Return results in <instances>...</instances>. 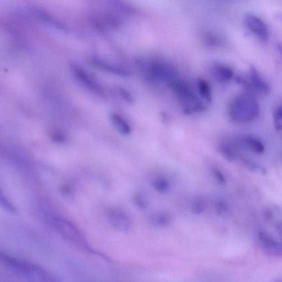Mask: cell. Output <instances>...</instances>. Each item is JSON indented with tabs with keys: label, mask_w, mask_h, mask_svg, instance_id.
Wrapping results in <instances>:
<instances>
[{
	"label": "cell",
	"mask_w": 282,
	"mask_h": 282,
	"mask_svg": "<svg viewBox=\"0 0 282 282\" xmlns=\"http://www.w3.org/2000/svg\"><path fill=\"white\" fill-rule=\"evenodd\" d=\"M230 116L233 122L238 124L251 122L260 115V107L254 96L248 94L236 96L230 106Z\"/></svg>",
	"instance_id": "1"
},
{
	"label": "cell",
	"mask_w": 282,
	"mask_h": 282,
	"mask_svg": "<svg viewBox=\"0 0 282 282\" xmlns=\"http://www.w3.org/2000/svg\"><path fill=\"white\" fill-rule=\"evenodd\" d=\"M1 260L4 264L12 272L26 278L36 281L56 280L51 274L38 266L2 253L1 254Z\"/></svg>",
	"instance_id": "2"
},
{
	"label": "cell",
	"mask_w": 282,
	"mask_h": 282,
	"mask_svg": "<svg viewBox=\"0 0 282 282\" xmlns=\"http://www.w3.org/2000/svg\"><path fill=\"white\" fill-rule=\"evenodd\" d=\"M138 65L141 72L150 80L165 82L170 86L178 80L176 70L170 63L159 60L141 61Z\"/></svg>",
	"instance_id": "3"
},
{
	"label": "cell",
	"mask_w": 282,
	"mask_h": 282,
	"mask_svg": "<svg viewBox=\"0 0 282 282\" xmlns=\"http://www.w3.org/2000/svg\"><path fill=\"white\" fill-rule=\"evenodd\" d=\"M170 86L176 95L181 109L186 115L204 112L206 108L204 103L195 95L190 86L185 82L176 80Z\"/></svg>",
	"instance_id": "4"
},
{
	"label": "cell",
	"mask_w": 282,
	"mask_h": 282,
	"mask_svg": "<svg viewBox=\"0 0 282 282\" xmlns=\"http://www.w3.org/2000/svg\"><path fill=\"white\" fill-rule=\"evenodd\" d=\"M51 221L55 229L65 240L84 250L95 253L82 233L72 222L60 216H52Z\"/></svg>",
	"instance_id": "5"
},
{
	"label": "cell",
	"mask_w": 282,
	"mask_h": 282,
	"mask_svg": "<svg viewBox=\"0 0 282 282\" xmlns=\"http://www.w3.org/2000/svg\"><path fill=\"white\" fill-rule=\"evenodd\" d=\"M237 82L243 85H246L248 88L260 95L267 96L270 92L268 84L260 76L256 70L254 68L251 69L247 81L242 78H238Z\"/></svg>",
	"instance_id": "6"
},
{
	"label": "cell",
	"mask_w": 282,
	"mask_h": 282,
	"mask_svg": "<svg viewBox=\"0 0 282 282\" xmlns=\"http://www.w3.org/2000/svg\"><path fill=\"white\" fill-rule=\"evenodd\" d=\"M70 69L74 76L78 82L86 88L96 93L100 94L102 92L101 86L94 78L86 72L84 70L78 65L72 64Z\"/></svg>",
	"instance_id": "7"
},
{
	"label": "cell",
	"mask_w": 282,
	"mask_h": 282,
	"mask_svg": "<svg viewBox=\"0 0 282 282\" xmlns=\"http://www.w3.org/2000/svg\"><path fill=\"white\" fill-rule=\"evenodd\" d=\"M245 24L249 30L260 40L266 41L269 38V31L264 22L256 16L248 14L245 18Z\"/></svg>",
	"instance_id": "8"
},
{
	"label": "cell",
	"mask_w": 282,
	"mask_h": 282,
	"mask_svg": "<svg viewBox=\"0 0 282 282\" xmlns=\"http://www.w3.org/2000/svg\"><path fill=\"white\" fill-rule=\"evenodd\" d=\"M108 218L114 228L122 232H126L131 226V221L128 214L118 210L108 212Z\"/></svg>",
	"instance_id": "9"
},
{
	"label": "cell",
	"mask_w": 282,
	"mask_h": 282,
	"mask_svg": "<svg viewBox=\"0 0 282 282\" xmlns=\"http://www.w3.org/2000/svg\"><path fill=\"white\" fill-rule=\"evenodd\" d=\"M258 240L264 252L270 256L282 258V242L274 240L264 232L259 233Z\"/></svg>",
	"instance_id": "10"
},
{
	"label": "cell",
	"mask_w": 282,
	"mask_h": 282,
	"mask_svg": "<svg viewBox=\"0 0 282 282\" xmlns=\"http://www.w3.org/2000/svg\"><path fill=\"white\" fill-rule=\"evenodd\" d=\"M93 63L95 66L104 70V72H107L120 76L123 77H129L132 74L131 70H130L126 68L107 63L100 60L99 59H94Z\"/></svg>",
	"instance_id": "11"
},
{
	"label": "cell",
	"mask_w": 282,
	"mask_h": 282,
	"mask_svg": "<svg viewBox=\"0 0 282 282\" xmlns=\"http://www.w3.org/2000/svg\"><path fill=\"white\" fill-rule=\"evenodd\" d=\"M210 72L213 78L220 83L229 82L234 76L232 69L224 64L214 65Z\"/></svg>",
	"instance_id": "12"
},
{
	"label": "cell",
	"mask_w": 282,
	"mask_h": 282,
	"mask_svg": "<svg viewBox=\"0 0 282 282\" xmlns=\"http://www.w3.org/2000/svg\"><path fill=\"white\" fill-rule=\"evenodd\" d=\"M172 222V216L166 212L155 214L150 216V223L156 228H164L169 226Z\"/></svg>",
	"instance_id": "13"
},
{
	"label": "cell",
	"mask_w": 282,
	"mask_h": 282,
	"mask_svg": "<svg viewBox=\"0 0 282 282\" xmlns=\"http://www.w3.org/2000/svg\"><path fill=\"white\" fill-rule=\"evenodd\" d=\"M242 144L257 154H262L264 147L261 140L252 136L243 137L240 140Z\"/></svg>",
	"instance_id": "14"
},
{
	"label": "cell",
	"mask_w": 282,
	"mask_h": 282,
	"mask_svg": "<svg viewBox=\"0 0 282 282\" xmlns=\"http://www.w3.org/2000/svg\"><path fill=\"white\" fill-rule=\"evenodd\" d=\"M111 120L114 126L118 131L124 135H128L131 133L132 128L128 122L117 114H112L111 116Z\"/></svg>",
	"instance_id": "15"
},
{
	"label": "cell",
	"mask_w": 282,
	"mask_h": 282,
	"mask_svg": "<svg viewBox=\"0 0 282 282\" xmlns=\"http://www.w3.org/2000/svg\"><path fill=\"white\" fill-rule=\"evenodd\" d=\"M198 93L202 98L208 103L212 100L211 90L208 83L204 80L199 78L196 81Z\"/></svg>",
	"instance_id": "16"
},
{
	"label": "cell",
	"mask_w": 282,
	"mask_h": 282,
	"mask_svg": "<svg viewBox=\"0 0 282 282\" xmlns=\"http://www.w3.org/2000/svg\"><path fill=\"white\" fill-rule=\"evenodd\" d=\"M132 202L138 208L141 210H147L150 206L148 197L144 194L140 192H136L133 194Z\"/></svg>",
	"instance_id": "17"
},
{
	"label": "cell",
	"mask_w": 282,
	"mask_h": 282,
	"mask_svg": "<svg viewBox=\"0 0 282 282\" xmlns=\"http://www.w3.org/2000/svg\"><path fill=\"white\" fill-rule=\"evenodd\" d=\"M152 186L157 192L161 194H166L170 188V182L162 178H155L152 182Z\"/></svg>",
	"instance_id": "18"
},
{
	"label": "cell",
	"mask_w": 282,
	"mask_h": 282,
	"mask_svg": "<svg viewBox=\"0 0 282 282\" xmlns=\"http://www.w3.org/2000/svg\"><path fill=\"white\" fill-rule=\"evenodd\" d=\"M220 154L230 161L234 160L236 157V151L232 146L228 143H222L218 147Z\"/></svg>",
	"instance_id": "19"
},
{
	"label": "cell",
	"mask_w": 282,
	"mask_h": 282,
	"mask_svg": "<svg viewBox=\"0 0 282 282\" xmlns=\"http://www.w3.org/2000/svg\"><path fill=\"white\" fill-rule=\"evenodd\" d=\"M206 209V203L202 200H195L192 204V212L195 214H200L204 212Z\"/></svg>",
	"instance_id": "20"
},
{
	"label": "cell",
	"mask_w": 282,
	"mask_h": 282,
	"mask_svg": "<svg viewBox=\"0 0 282 282\" xmlns=\"http://www.w3.org/2000/svg\"><path fill=\"white\" fill-rule=\"evenodd\" d=\"M0 202H1L2 207L5 210L8 212L10 214H15L16 213V210L12 204L10 202L9 200L3 194L2 192L1 194V197H0Z\"/></svg>",
	"instance_id": "21"
},
{
	"label": "cell",
	"mask_w": 282,
	"mask_h": 282,
	"mask_svg": "<svg viewBox=\"0 0 282 282\" xmlns=\"http://www.w3.org/2000/svg\"><path fill=\"white\" fill-rule=\"evenodd\" d=\"M115 90L116 93L122 100L130 103V104L133 102V98L132 95L126 90L121 88H118Z\"/></svg>",
	"instance_id": "22"
},
{
	"label": "cell",
	"mask_w": 282,
	"mask_h": 282,
	"mask_svg": "<svg viewBox=\"0 0 282 282\" xmlns=\"http://www.w3.org/2000/svg\"><path fill=\"white\" fill-rule=\"evenodd\" d=\"M216 214L219 216H224L226 213L228 207L226 203L223 202H216L215 206Z\"/></svg>",
	"instance_id": "23"
},
{
	"label": "cell",
	"mask_w": 282,
	"mask_h": 282,
	"mask_svg": "<svg viewBox=\"0 0 282 282\" xmlns=\"http://www.w3.org/2000/svg\"><path fill=\"white\" fill-rule=\"evenodd\" d=\"M52 138L56 142H63L66 138L64 134L60 132H56L52 134Z\"/></svg>",
	"instance_id": "24"
},
{
	"label": "cell",
	"mask_w": 282,
	"mask_h": 282,
	"mask_svg": "<svg viewBox=\"0 0 282 282\" xmlns=\"http://www.w3.org/2000/svg\"><path fill=\"white\" fill-rule=\"evenodd\" d=\"M213 172L214 175L216 178V180H218L219 182L222 184H224L226 183V178L222 172L218 169H214Z\"/></svg>",
	"instance_id": "25"
},
{
	"label": "cell",
	"mask_w": 282,
	"mask_h": 282,
	"mask_svg": "<svg viewBox=\"0 0 282 282\" xmlns=\"http://www.w3.org/2000/svg\"><path fill=\"white\" fill-rule=\"evenodd\" d=\"M276 116L282 119V106L279 108L276 112Z\"/></svg>",
	"instance_id": "26"
}]
</instances>
